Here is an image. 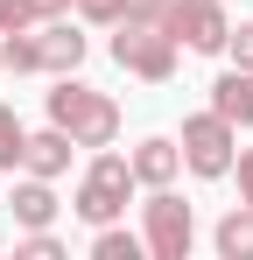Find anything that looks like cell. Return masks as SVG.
<instances>
[{
	"label": "cell",
	"mask_w": 253,
	"mask_h": 260,
	"mask_svg": "<svg viewBox=\"0 0 253 260\" xmlns=\"http://www.w3.org/2000/svg\"><path fill=\"white\" fill-rule=\"evenodd\" d=\"M49 127H64L78 148H113V134H120V106H113L106 91L64 78V85L49 91Z\"/></svg>",
	"instance_id": "6da1fadb"
},
{
	"label": "cell",
	"mask_w": 253,
	"mask_h": 260,
	"mask_svg": "<svg viewBox=\"0 0 253 260\" xmlns=\"http://www.w3.org/2000/svg\"><path fill=\"white\" fill-rule=\"evenodd\" d=\"M126 190H134V162H126V155H99V162L84 169L71 211H78L84 225H113V218L126 211Z\"/></svg>",
	"instance_id": "7a4b0ae2"
},
{
	"label": "cell",
	"mask_w": 253,
	"mask_h": 260,
	"mask_svg": "<svg viewBox=\"0 0 253 260\" xmlns=\"http://www.w3.org/2000/svg\"><path fill=\"white\" fill-rule=\"evenodd\" d=\"M113 63L134 71V78H148V85H162L169 71H176V36L155 28V21H120V36H113Z\"/></svg>",
	"instance_id": "3957f363"
},
{
	"label": "cell",
	"mask_w": 253,
	"mask_h": 260,
	"mask_svg": "<svg viewBox=\"0 0 253 260\" xmlns=\"http://www.w3.org/2000/svg\"><path fill=\"white\" fill-rule=\"evenodd\" d=\"M183 162L197 176H225L232 169V120L225 113H197V120H183Z\"/></svg>",
	"instance_id": "277c9868"
},
{
	"label": "cell",
	"mask_w": 253,
	"mask_h": 260,
	"mask_svg": "<svg viewBox=\"0 0 253 260\" xmlns=\"http://www.w3.org/2000/svg\"><path fill=\"white\" fill-rule=\"evenodd\" d=\"M190 232H197V225H190V204L169 197V183H162V190L148 197V253L155 260H183L190 253Z\"/></svg>",
	"instance_id": "5b68a950"
},
{
	"label": "cell",
	"mask_w": 253,
	"mask_h": 260,
	"mask_svg": "<svg viewBox=\"0 0 253 260\" xmlns=\"http://www.w3.org/2000/svg\"><path fill=\"white\" fill-rule=\"evenodd\" d=\"M169 36L211 56V49H225L232 21H225V7H218V0H176V7H169Z\"/></svg>",
	"instance_id": "8992f818"
},
{
	"label": "cell",
	"mask_w": 253,
	"mask_h": 260,
	"mask_svg": "<svg viewBox=\"0 0 253 260\" xmlns=\"http://www.w3.org/2000/svg\"><path fill=\"white\" fill-rule=\"evenodd\" d=\"M211 113H225L232 127H253V63L225 71V78L211 85Z\"/></svg>",
	"instance_id": "52a82bcc"
},
{
	"label": "cell",
	"mask_w": 253,
	"mask_h": 260,
	"mask_svg": "<svg viewBox=\"0 0 253 260\" xmlns=\"http://www.w3.org/2000/svg\"><path fill=\"white\" fill-rule=\"evenodd\" d=\"M71 148H78V141H71L64 127L28 134V148H21V169H28V176H64V169H71Z\"/></svg>",
	"instance_id": "ba28073f"
},
{
	"label": "cell",
	"mask_w": 253,
	"mask_h": 260,
	"mask_svg": "<svg viewBox=\"0 0 253 260\" xmlns=\"http://www.w3.org/2000/svg\"><path fill=\"white\" fill-rule=\"evenodd\" d=\"M126 162H134V183H148V190H162L169 176L183 169V148H176V141H141V148H134Z\"/></svg>",
	"instance_id": "9c48e42d"
},
{
	"label": "cell",
	"mask_w": 253,
	"mask_h": 260,
	"mask_svg": "<svg viewBox=\"0 0 253 260\" xmlns=\"http://www.w3.org/2000/svg\"><path fill=\"white\" fill-rule=\"evenodd\" d=\"M36 49H42V71H78L84 63V36L64 28V21H49V28L36 36Z\"/></svg>",
	"instance_id": "30bf717a"
},
{
	"label": "cell",
	"mask_w": 253,
	"mask_h": 260,
	"mask_svg": "<svg viewBox=\"0 0 253 260\" xmlns=\"http://www.w3.org/2000/svg\"><path fill=\"white\" fill-rule=\"evenodd\" d=\"M14 218H21L28 232H42V225L56 218V190H49V176H28V183L14 190Z\"/></svg>",
	"instance_id": "8fae6325"
},
{
	"label": "cell",
	"mask_w": 253,
	"mask_h": 260,
	"mask_svg": "<svg viewBox=\"0 0 253 260\" xmlns=\"http://www.w3.org/2000/svg\"><path fill=\"white\" fill-rule=\"evenodd\" d=\"M218 253L225 260H253V204H239L232 218H218Z\"/></svg>",
	"instance_id": "7c38bea8"
},
{
	"label": "cell",
	"mask_w": 253,
	"mask_h": 260,
	"mask_svg": "<svg viewBox=\"0 0 253 260\" xmlns=\"http://www.w3.org/2000/svg\"><path fill=\"white\" fill-rule=\"evenodd\" d=\"M71 0H7V36L14 28H36V21H56Z\"/></svg>",
	"instance_id": "4fadbf2b"
},
{
	"label": "cell",
	"mask_w": 253,
	"mask_h": 260,
	"mask_svg": "<svg viewBox=\"0 0 253 260\" xmlns=\"http://www.w3.org/2000/svg\"><path fill=\"white\" fill-rule=\"evenodd\" d=\"M91 253H99V260H141V239H134V232H120V225H99Z\"/></svg>",
	"instance_id": "5bb4252c"
},
{
	"label": "cell",
	"mask_w": 253,
	"mask_h": 260,
	"mask_svg": "<svg viewBox=\"0 0 253 260\" xmlns=\"http://www.w3.org/2000/svg\"><path fill=\"white\" fill-rule=\"evenodd\" d=\"M21 148H28V127L0 106V169H21Z\"/></svg>",
	"instance_id": "9a60e30c"
},
{
	"label": "cell",
	"mask_w": 253,
	"mask_h": 260,
	"mask_svg": "<svg viewBox=\"0 0 253 260\" xmlns=\"http://www.w3.org/2000/svg\"><path fill=\"white\" fill-rule=\"evenodd\" d=\"M21 253H28V260H64V246H56V239H49V225H42V232L21 239Z\"/></svg>",
	"instance_id": "2e32d148"
},
{
	"label": "cell",
	"mask_w": 253,
	"mask_h": 260,
	"mask_svg": "<svg viewBox=\"0 0 253 260\" xmlns=\"http://www.w3.org/2000/svg\"><path fill=\"white\" fill-rule=\"evenodd\" d=\"M225 49H239V63H253V21H246V28H232V36H225Z\"/></svg>",
	"instance_id": "e0dca14e"
},
{
	"label": "cell",
	"mask_w": 253,
	"mask_h": 260,
	"mask_svg": "<svg viewBox=\"0 0 253 260\" xmlns=\"http://www.w3.org/2000/svg\"><path fill=\"white\" fill-rule=\"evenodd\" d=\"M239 197H246V204H253V148H246V155H239Z\"/></svg>",
	"instance_id": "ac0fdd59"
},
{
	"label": "cell",
	"mask_w": 253,
	"mask_h": 260,
	"mask_svg": "<svg viewBox=\"0 0 253 260\" xmlns=\"http://www.w3.org/2000/svg\"><path fill=\"white\" fill-rule=\"evenodd\" d=\"M0 28H7V0H0Z\"/></svg>",
	"instance_id": "d6986e66"
}]
</instances>
